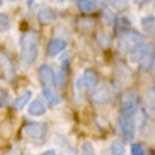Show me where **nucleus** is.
<instances>
[{"mask_svg":"<svg viewBox=\"0 0 155 155\" xmlns=\"http://www.w3.org/2000/svg\"><path fill=\"white\" fill-rule=\"evenodd\" d=\"M150 45H152V43H141L140 46H137V48H135V50L131 51V56H130V58H131V61H135V63H138L141 56H143V55L147 53V51H148V48H150Z\"/></svg>","mask_w":155,"mask_h":155,"instance_id":"obj_15","label":"nucleus"},{"mask_svg":"<svg viewBox=\"0 0 155 155\" xmlns=\"http://www.w3.org/2000/svg\"><path fill=\"white\" fill-rule=\"evenodd\" d=\"M145 102H147V107L155 114V87H150L145 92Z\"/></svg>","mask_w":155,"mask_h":155,"instance_id":"obj_19","label":"nucleus"},{"mask_svg":"<svg viewBox=\"0 0 155 155\" xmlns=\"http://www.w3.org/2000/svg\"><path fill=\"white\" fill-rule=\"evenodd\" d=\"M39 155H56V153H55V150H46V152H43V153H39Z\"/></svg>","mask_w":155,"mask_h":155,"instance_id":"obj_29","label":"nucleus"},{"mask_svg":"<svg viewBox=\"0 0 155 155\" xmlns=\"http://www.w3.org/2000/svg\"><path fill=\"white\" fill-rule=\"evenodd\" d=\"M77 7L82 14H91L96 10V2L94 0H77Z\"/></svg>","mask_w":155,"mask_h":155,"instance_id":"obj_18","label":"nucleus"},{"mask_svg":"<svg viewBox=\"0 0 155 155\" xmlns=\"http://www.w3.org/2000/svg\"><path fill=\"white\" fill-rule=\"evenodd\" d=\"M38 19H39V22L41 24H48V22H53L56 19V14H55V10H51V9H41L39 12H38Z\"/></svg>","mask_w":155,"mask_h":155,"instance_id":"obj_17","label":"nucleus"},{"mask_svg":"<svg viewBox=\"0 0 155 155\" xmlns=\"http://www.w3.org/2000/svg\"><path fill=\"white\" fill-rule=\"evenodd\" d=\"M65 84H67V68L61 67V68L58 70V73L55 75V82H53V85L55 87H63Z\"/></svg>","mask_w":155,"mask_h":155,"instance_id":"obj_20","label":"nucleus"},{"mask_svg":"<svg viewBox=\"0 0 155 155\" xmlns=\"http://www.w3.org/2000/svg\"><path fill=\"white\" fill-rule=\"evenodd\" d=\"M5 155H22V153H21V148L19 147H14V148H10Z\"/></svg>","mask_w":155,"mask_h":155,"instance_id":"obj_28","label":"nucleus"},{"mask_svg":"<svg viewBox=\"0 0 155 155\" xmlns=\"http://www.w3.org/2000/svg\"><path fill=\"white\" fill-rule=\"evenodd\" d=\"M0 73L5 78H12L15 73L14 67H12V61H10V58L7 56V53L4 50H0Z\"/></svg>","mask_w":155,"mask_h":155,"instance_id":"obj_10","label":"nucleus"},{"mask_svg":"<svg viewBox=\"0 0 155 155\" xmlns=\"http://www.w3.org/2000/svg\"><path fill=\"white\" fill-rule=\"evenodd\" d=\"M141 26L145 29H148V31L152 32L155 36V17H145V19H141Z\"/></svg>","mask_w":155,"mask_h":155,"instance_id":"obj_22","label":"nucleus"},{"mask_svg":"<svg viewBox=\"0 0 155 155\" xmlns=\"http://www.w3.org/2000/svg\"><path fill=\"white\" fill-rule=\"evenodd\" d=\"M106 2H107L113 9L121 10V9H124V7L128 5V2H130V0H106Z\"/></svg>","mask_w":155,"mask_h":155,"instance_id":"obj_23","label":"nucleus"},{"mask_svg":"<svg viewBox=\"0 0 155 155\" xmlns=\"http://www.w3.org/2000/svg\"><path fill=\"white\" fill-rule=\"evenodd\" d=\"M43 97L46 99L48 106H51V107H53V106H58L60 101H61L58 92H55L53 89H50V87H45V89H43Z\"/></svg>","mask_w":155,"mask_h":155,"instance_id":"obj_14","label":"nucleus"},{"mask_svg":"<svg viewBox=\"0 0 155 155\" xmlns=\"http://www.w3.org/2000/svg\"><path fill=\"white\" fill-rule=\"evenodd\" d=\"M31 94H32L31 91H24L22 94H21V96H19L17 99L14 101V104H12V107H14L15 111H21V109L24 107V106H26V104L29 102V101H31Z\"/></svg>","mask_w":155,"mask_h":155,"instance_id":"obj_16","label":"nucleus"},{"mask_svg":"<svg viewBox=\"0 0 155 155\" xmlns=\"http://www.w3.org/2000/svg\"><path fill=\"white\" fill-rule=\"evenodd\" d=\"M111 96H113V91L107 84H102V85H97L94 91L91 92V101L96 106H102L106 102H109Z\"/></svg>","mask_w":155,"mask_h":155,"instance_id":"obj_4","label":"nucleus"},{"mask_svg":"<svg viewBox=\"0 0 155 155\" xmlns=\"http://www.w3.org/2000/svg\"><path fill=\"white\" fill-rule=\"evenodd\" d=\"M138 67H140L141 72H150V70L155 67V45H150L148 51L140 58Z\"/></svg>","mask_w":155,"mask_h":155,"instance_id":"obj_8","label":"nucleus"},{"mask_svg":"<svg viewBox=\"0 0 155 155\" xmlns=\"http://www.w3.org/2000/svg\"><path fill=\"white\" fill-rule=\"evenodd\" d=\"M28 111H29V114H31V116H43V114L46 113V106H45V102H43V101L34 99V101H31V102H29Z\"/></svg>","mask_w":155,"mask_h":155,"instance_id":"obj_13","label":"nucleus"},{"mask_svg":"<svg viewBox=\"0 0 155 155\" xmlns=\"http://www.w3.org/2000/svg\"><path fill=\"white\" fill-rule=\"evenodd\" d=\"M141 43H143V36H141L140 32L133 31V29H126V31H123L118 36V39H116V48H118L119 53L128 55L137 46H140Z\"/></svg>","mask_w":155,"mask_h":155,"instance_id":"obj_2","label":"nucleus"},{"mask_svg":"<svg viewBox=\"0 0 155 155\" xmlns=\"http://www.w3.org/2000/svg\"><path fill=\"white\" fill-rule=\"evenodd\" d=\"M46 124H43V123H28L26 126H24V130H22V133L26 135L28 138H31V140H39V138H43L46 135Z\"/></svg>","mask_w":155,"mask_h":155,"instance_id":"obj_6","label":"nucleus"},{"mask_svg":"<svg viewBox=\"0 0 155 155\" xmlns=\"http://www.w3.org/2000/svg\"><path fill=\"white\" fill-rule=\"evenodd\" d=\"M65 48H67V41H65V39H61V38H53V39H50V43H48L46 51H48V56H56L58 53H61Z\"/></svg>","mask_w":155,"mask_h":155,"instance_id":"obj_12","label":"nucleus"},{"mask_svg":"<svg viewBox=\"0 0 155 155\" xmlns=\"http://www.w3.org/2000/svg\"><path fill=\"white\" fill-rule=\"evenodd\" d=\"M138 111V99L135 92H126L121 99V116H135Z\"/></svg>","mask_w":155,"mask_h":155,"instance_id":"obj_3","label":"nucleus"},{"mask_svg":"<svg viewBox=\"0 0 155 155\" xmlns=\"http://www.w3.org/2000/svg\"><path fill=\"white\" fill-rule=\"evenodd\" d=\"M19 45H21V58L26 65L34 63V60L38 58V38L34 32H24L21 39H19Z\"/></svg>","mask_w":155,"mask_h":155,"instance_id":"obj_1","label":"nucleus"},{"mask_svg":"<svg viewBox=\"0 0 155 155\" xmlns=\"http://www.w3.org/2000/svg\"><path fill=\"white\" fill-rule=\"evenodd\" d=\"M118 128L124 138H133L135 137V131H137V124H135L133 116H119Z\"/></svg>","mask_w":155,"mask_h":155,"instance_id":"obj_5","label":"nucleus"},{"mask_svg":"<svg viewBox=\"0 0 155 155\" xmlns=\"http://www.w3.org/2000/svg\"><path fill=\"white\" fill-rule=\"evenodd\" d=\"M2 4H4V2H2V0H0V7H2Z\"/></svg>","mask_w":155,"mask_h":155,"instance_id":"obj_30","label":"nucleus"},{"mask_svg":"<svg viewBox=\"0 0 155 155\" xmlns=\"http://www.w3.org/2000/svg\"><path fill=\"white\" fill-rule=\"evenodd\" d=\"M131 78V73L130 70L124 67V65H116L114 68V80H116V89H123L128 84V80Z\"/></svg>","mask_w":155,"mask_h":155,"instance_id":"obj_9","label":"nucleus"},{"mask_svg":"<svg viewBox=\"0 0 155 155\" xmlns=\"http://www.w3.org/2000/svg\"><path fill=\"white\" fill-rule=\"evenodd\" d=\"M80 155H94V147L91 141H84L82 148H80Z\"/></svg>","mask_w":155,"mask_h":155,"instance_id":"obj_25","label":"nucleus"},{"mask_svg":"<svg viewBox=\"0 0 155 155\" xmlns=\"http://www.w3.org/2000/svg\"><path fill=\"white\" fill-rule=\"evenodd\" d=\"M130 150H131V155H143V147L140 143H133Z\"/></svg>","mask_w":155,"mask_h":155,"instance_id":"obj_26","label":"nucleus"},{"mask_svg":"<svg viewBox=\"0 0 155 155\" xmlns=\"http://www.w3.org/2000/svg\"><path fill=\"white\" fill-rule=\"evenodd\" d=\"M39 80H41V84L45 87L53 85V82H55V70L51 68L50 65L39 67Z\"/></svg>","mask_w":155,"mask_h":155,"instance_id":"obj_11","label":"nucleus"},{"mask_svg":"<svg viewBox=\"0 0 155 155\" xmlns=\"http://www.w3.org/2000/svg\"><path fill=\"white\" fill-rule=\"evenodd\" d=\"M60 2H65V0H60Z\"/></svg>","mask_w":155,"mask_h":155,"instance_id":"obj_31","label":"nucleus"},{"mask_svg":"<svg viewBox=\"0 0 155 155\" xmlns=\"http://www.w3.org/2000/svg\"><path fill=\"white\" fill-rule=\"evenodd\" d=\"M97 43H99V46L101 48H109V45H111V38H109V34L107 32H99L97 34Z\"/></svg>","mask_w":155,"mask_h":155,"instance_id":"obj_21","label":"nucleus"},{"mask_svg":"<svg viewBox=\"0 0 155 155\" xmlns=\"http://www.w3.org/2000/svg\"><path fill=\"white\" fill-rule=\"evenodd\" d=\"M9 28H10L9 15H5V14H0V32H5V31H9Z\"/></svg>","mask_w":155,"mask_h":155,"instance_id":"obj_24","label":"nucleus"},{"mask_svg":"<svg viewBox=\"0 0 155 155\" xmlns=\"http://www.w3.org/2000/svg\"><path fill=\"white\" fill-rule=\"evenodd\" d=\"M7 101H9V94L0 87V107H4V106L7 104Z\"/></svg>","mask_w":155,"mask_h":155,"instance_id":"obj_27","label":"nucleus"},{"mask_svg":"<svg viewBox=\"0 0 155 155\" xmlns=\"http://www.w3.org/2000/svg\"><path fill=\"white\" fill-rule=\"evenodd\" d=\"M77 85L84 87V89H87V91H94V89L99 85V77H97V73L94 72V70H85L84 75L78 78Z\"/></svg>","mask_w":155,"mask_h":155,"instance_id":"obj_7","label":"nucleus"}]
</instances>
